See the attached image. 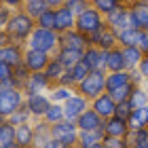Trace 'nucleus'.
<instances>
[{
  "label": "nucleus",
  "mask_w": 148,
  "mask_h": 148,
  "mask_svg": "<svg viewBox=\"0 0 148 148\" xmlns=\"http://www.w3.org/2000/svg\"><path fill=\"white\" fill-rule=\"evenodd\" d=\"M127 140H129L131 146H140V144H148V127L146 129H133L127 133Z\"/></svg>",
  "instance_id": "38"
},
{
  "label": "nucleus",
  "mask_w": 148,
  "mask_h": 148,
  "mask_svg": "<svg viewBox=\"0 0 148 148\" xmlns=\"http://www.w3.org/2000/svg\"><path fill=\"white\" fill-rule=\"evenodd\" d=\"M9 42H11V38H9V34H6V30H0V47H4Z\"/></svg>",
  "instance_id": "50"
},
{
  "label": "nucleus",
  "mask_w": 148,
  "mask_h": 148,
  "mask_svg": "<svg viewBox=\"0 0 148 148\" xmlns=\"http://www.w3.org/2000/svg\"><path fill=\"white\" fill-rule=\"evenodd\" d=\"M142 87H144V89L148 91V78H144V83H142Z\"/></svg>",
  "instance_id": "55"
},
{
  "label": "nucleus",
  "mask_w": 148,
  "mask_h": 148,
  "mask_svg": "<svg viewBox=\"0 0 148 148\" xmlns=\"http://www.w3.org/2000/svg\"><path fill=\"white\" fill-rule=\"evenodd\" d=\"M28 49H34V51H42V53H49V55H55L57 49H59V34L55 30H47V28H34L32 36L28 38L25 42Z\"/></svg>",
  "instance_id": "2"
},
{
  "label": "nucleus",
  "mask_w": 148,
  "mask_h": 148,
  "mask_svg": "<svg viewBox=\"0 0 148 148\" xmlns=\"http://www.w3.org/2000/svg\"><path fill=\"white\" fill-rule=\"evenodd\" d=\"M34 28H36V19L30 17L23 9H19V11H13V15H11L4 30H6V34H9L11 42H17V45L25 47V42H28V38L32 36Z\"/></svg>",
  "instance_id": "1"
},
{
  "label": "nucleus",
  "mask_w": 148,
  "mask_h": 148,
  "mask_svg": "<svg viewBox=\"0 0 148 148\" xmlns=\"http://www.w3.org/2000/svg\"><path fill=\"white\" fill-rule=\"evenodd\" d=\"M47 4H49L51 9H59V6L66 4V0H47Z\"/></svg>",
  "instance_id": "51"
},
{
  "label": "nucleus",
  "mask_w": 148,
  "mask_h": 148,
  "mask_svg": "<svg viewBox=\"0 0 148 148\" xmlns=\"http://www.w3.org/2000/svg\"><path fill=\"white\" fill-rule=\"evenodd\" d=\"M34 123V121H32ZM25 123V125H17L15 127V142L23 148H32L34 146V125Z\"/></svg>",
  "instance_id": "23"
},
{
  "label": "nucleus",
  "mask_w": 148,
  "mask_h": 148,
  "mask_svg": "<svg viewBox=\"0 0 148 148\" xmlns=\"http://www.w3.org/2000/svg\"><path fill=\"white\" fill-rule=\"evenodd\" d=\"M142 2H146V4H148V0H142Z\"/></svg>",
  "instance_id": "58"
},
{
  "label": "nucleus",
  "mask_w": 148,
  "mask_h": 148,
  "mask_svg": "<svg viewBox=\"0 0 148 148\" xmlns=\"http://www.w3.org/2000/svg\"><path fill=\"white\" fill-rule=\"evenodd\" d=\"M129 74H131V83L136 85V87H142V83H144V76L140 74V70H129Z\"/></svg>",
  "instance_id": "49"
},
{
  "label": "nucleus",
  "mask_w": 148,
  "mask_h": 148,
  "mask_svg": "<svg viewBox=\"0 0 148 148\" xmlns=\"http://www.w3.org/2000/svg\"><path fill=\"white\" fill-rule=\"evenodd\" d=\"M23 51L25 47L23 45H17V42H9L4 47H0V64H6V66H21L23 64Z\"/></svg>",
  "instance_id": "12"
},
{
  "label": "nucleus",
  "mask_w": 148,
  "mask_h": 148,
  "mask_svg": "<svg viewBox=\"0 0 148 148\" xmlns=\"http://www.w3.org/2000/svg\"><path fill=\"white\" fill-rule=\"evenodd\" d=\"M57 148H66V146H57Z\"/></svg>",
  "instance_id": "59"
},
{
  "label": "nucleus",
  "mask_w": 148,
  "mask_h": 148,
  "mask_svg": "<svg viewBox=\"0 0 148 148\" xmlns=\"http://www.w3.org/2000/svg\"><path fill=\"white\" fill-rule=\"evenodd\" d=\"M121 70H127L125 55L121 47H114V49L106 51V72H121Z\"/></svg>",
  "instance_id": "21"
},
{
  "label": "nucleus",
  "mask_w": 148,
  "mask_h": 148,
  "mask_svg": "<svg viewBox=\"0 0 148 148\" xmlns=\"http://www.w3.org/2000/svg\"><path fill=\"white\" fill-rule=\"evenodd\" d=\"M53 57H57L59 62H62L66 68H72V66H76L80 59H83V51H74V49H66V47H59L57 53Z\"/></svg>",
  "instance_id": "27"
},
{
  "label": "nucleus",
  "mask_w": 148,
  "mask_h": 148,
  "mask_svg": "<svg viewBox=\"0 0 148 148\" xmlns=\"http://www.w3.org/2000/svg\"><path fill=\"white\" fill-rule=\"evenodd\" d=\"M106 140L104 129H95V131H80L78 133V144L76 148H93L97 144H102Z\"/></svg>",
  "instance_id": "24"
},
{
  "label": "nucleus",
  "mask_w": 148,
  "mask_h": 148,
  "mask_svg": "<svg viewBox=\"0 0 148 148\" xmlns=\"http://www.w3.org/2000/svg\"><path fill=\"white\" fill-rule=\"evenodd\" d=\"M51 104L53 102H51L49 93H32V95H25V108L30 110V114H32L34 121L42 119Z\"/></svg>",
  "instance_id": "8"
},
{
  "label": "nucleus",
  "mask_w": 148,
  "mask_h": 148,
  "mask_svg": "<svg viewBox=\"0 0 148 148\" xmlns=\"http://www.w3.org/2000/svg\"><path fill=\"white\" fill-rule=\"evenodd\" d=\"M13 74H15V68L6 64H0V85H6L13 80Z\"/></svg>",
  "instance_id": "43"
},
{
  "label": "nucleus",
  "mask_w": 148,
  "mask_h": 148,
  "mask_svg": "<svg viewBox=\"0 0 148 148\" xmlns=\"http://www.w3.org/2000/svg\"><path fill=\"white\" fill-rule=\"evenodd\" d=\"M133 89H136V85H125V87H121V89H114V91H108V93L114 97V102L119 104V102H129Z\"/></svg>",
  "instance_id": "40"
},
{
  "label": "nucleus",
  "mask_w": 148,
  "mask_h": 148,
  "mask_svg": "<svg viewBox=\"0 0 148 148\" xmlns=\"http://www.w3.org/2000/svg\"><path fill=\"white\" fill-rule=\"evenodd\" d=\"M91 108H93V110L99 114V116L106 121V119L114 116V110H116V102H114V97L110 95L108 91H106V93H102L99 97H95V99L91 102Z\"/></svg>",
  "instance_id": "17"
},
{
  "label": "nucleus",
  "mask_w": 148,
  "mask_h": 148,
  "mask_svg": "<svg viewBox=\"0 0 148 148\" xmlns=\"http://www.w3.org/2000/svg\"><path fill=\"white\" fill-rule=\"evenodd\" d=\"M59 47H66V49H74V51H85L89 47V36H85L83 32H78L76 28L70 32H64L59 34Z\"/></svg>",
  "instance_id": "14"
},
{
  "label": "nucleus",
  "mask_w": 148,
  "mask_h": 148,
  "mask_svg": "<svg viewBox=\"0 0 148 148\" xmlns=\"http://www.w3.org/2000/svg\"><path fill=\"white\" fill-rule=\"evenodd\" d=\"M93 148H108V146H106V142H102V144H97V146H93Z\"/></svg>",
  "instance_id": "56"
},
{
  "label": "nucleus",
  "mask_w": 148,
  "mask_h": 148,
  "mask_svg": "<svg viewBox=\"0 0 148 148\" xmlns=\"http://www.w3.org/2000/svg\"><path fill=\"white\" fill-rule=\"evenodd\" d=\"M34 146L36 148H45V144L51 140V125L47 123V121L42 119H38L34 121Z\"/></svg>",
  "instance_id": "25"
},
{
  "label": "nucleus",
  "mask_w": 148,
  "mask_h": 148,
  "mask_svg": "<svg viewBox=\"0 0 148 148\" xmlns=\"http://www.w3.org/2000/svg\"><path fill=\"white\" fill-rule=\"evenodd\" d=\"M64 119H66L64 104H51V106H49V110H47V112H45V116H42V121H47L49 125H57V123H62Z\"/></svg>",
  "instance_id": "32"
},
{
  "label": "nucleus",
  "mask_w": 148,
  "mask_h": 148,
  "mask_svg": "<svg viewBox=\"0 0 148 148\" xmlns=\"http://www.w3.org/2000/svg\"><path fill=\"white\" fill-rule=\"evenodd\" d=\"M25 104V93L11 83L0 85V114H4L6 119L11 116L15 110H19Z\"/></svg>",
  "instance_id": "4"
},
{
  "label": "nucleus",
  "mask_w": 148,
  "mask_h": 148,
  "mask_svg": "<svg viewBox=\"0 0 148 148\" xmlns=\"http://www.w3.org/2000/svg\"><path fill=\"white\" fill-rule=\"evenodd\" d=\"M119 2H121V4H125V6H129V4L133 2V0H119Z\"/></svg>",
  "instance_id": "53"
},
{
  "label": "nucleus",
  "mask_w": 148,
  "mask_h": 148,
  "mask_svg": "<svg viewBox=\"0 0 148 148\" xmlns=\"http://www.w3.org/2000/svg\"><path fill=\"white\" fill-rule=\"evenodd\" d=\"M76 91L74 87H66V85H53L49 89V97L53 104H64L72 97V93Z\"/></svg>",
  "instance_id": "29"
},
{
  "label": "nucleus",
  "mask_w": 148,
  "mask_h": 148,
  "mask_svg": "<svg viewBox=\"0 0 148 148\" xmlns=\"http://www.w3.org/2000/svg\"><path fill=\"white\" fill-rule=\"evenodd\" d=\"M4 123H9V119H6L4 114H0V125H4Z\"/></svg>",
  "instance_id": "52"
},
{
  "label": "nucleus",
  "mask_w": 148,
  "mask_h": 148,
  "mask_svg": "<svg viewBox=\"0 0 148 148\" xmlns=\"http://www.w3.org/2000/svg\"><path fill=\"white\" fill-rule=\"evenodd\" d=\"M53 87V83L49 80L45 72H32L28 80L23 85V93L25 95H32V93H49V89Z\"/></svg>",
  "instance_id": "11"
},
{
  "label": "nucleus",
  "mask_w": 148,
  "mask_h": 148,
  "mask_svg": "<svg viewBox=\"0 0 148 148\" xmlns=\"http://www.w3.org/2000/svg\"><path fill=\"white\" fill-rule=\"evenodd\" d=\"M121 49H123V55H125L127 70H138V66L144 57V51L138 49V47H121Z\"/></svg>",
  "instance_id": "28"
},
{
  "label": "nucleus",
  "mask_w": 148,
  "mask_h": 148,
  "mask_svg": "<svg viewBox=\"0 0 148 148\" xmlns=\"http://www.w3.org/2000/svg\"><path fill=\"white\" fill-rule=\"evenodd\" d=\"M131 148H148V144H140V146H131Z\"/></svg>",
  "instance_id": "57"
},
{
  "label": "nucleus",
  "mask_w": 148,
  "mask_h": 148,
  "mask_svg": "<svg viewBox=\"0 0 148 148\" xmlns=\"http://www.w3.org/2000/svg\"><path fill=\"white\" fill-rule=\"evenodd\" d=\"M78 125L76 121H68L64 119L62 123L57 125H51V138L55 140V142H59L62 146L66 148H76L78 144Z\"/></svg>",
  "instance_id": "5"
},
{
  "label": "nucleus",
  "mask_w": 148,
  "mask_h": 148,
  "mask_svg": "<svg viewBox=\"0 0 148 148\" xmlns=\"http://www.w3.org/2000/svg\"><path fill=\"white\" fill-rule=\"evenodd\" d=\"M32 121H34V119H32V114H30V110L28 108H25V104L21 106V108H19V110H15V112H13L11 114V116H9V123L11 125H25V123H32Z\"/></svg>",
  "instance_id": "36"
},
{
  "label": "nucleus",
  "mask_w": 148,
  "mask_h": 148,
  "mask_svg": "<svg viewBox=\"0 0 148 148\" xmlns=\"http://www.w3.org/2000/svg\"><path fill=\"white\" fill-rule=\"evenodd\" d=\"M70 70H72V76H74V80H76V85H78L80 80H83V78L87 76V74L91 72V70H89V68H87V66L83 64V59H80V62H78L76 66H72Z\"/></svg>",
  "instance_id": "42"
},
{
  "label": "nucleus",
  "mask_w": 148,
  "mask_h": 148,
  "mask_svg": "<svg viewBox=\"0 0 148 148\" xmlns=\"http://www.w3.org/2000/svg\"><path fill=\"white\" fill-rule=\"evenodd\" d=\"M89 45L97 47V49H102V51H110L114 47H119V34L114 30H110L108 25H104L102 30H97L95 34L89 36Z\"/></svg>",
  "instance_id": "9"
},
{
  "label": "nucleus",
  "mask_w": 148,
  "mask_h": 148,
  "mask_svg": "<svg viewBox=\"0 0 148 148\" xmlns=\"http://www.w3.org/2000/svg\"><path fill=\"white\" fill-rule=\"evenodd\" d=\"M106 25V17L99 11H95L93 6H89L87 11H83L80 15H76V30L83 32L85 36L95 34L97 30H102Z\"/></svg>",
  "instance_id": "6"
},
{
  "label": "nucleus",
  "mask_w": 148,
  "mask_h": 148,
  "mask_svg": "<svg viewBox=\"0 0 148 148\" xmlns=\"http://www.w3.org/2000/svg\"><path fill=\"white\" fill-rule=\"evenodd\" d=\"M23 2H25V0H0V4H2V6H9L11 11L23 9Z\"/></svg>",
  "instance_id": "47"
},
{
  "label": "nucleus",
  "mask_w": 148,
  "mask_h": 148,
  "mask_svg": "<svg viewBox=\"0 0 148 148\" xmlns=\"http://www.w3.org/2000/svg\"><path fill=\"white\" fill-rule=\"evenodd\" d=\"M51 6L47 4V0H25L23 2V11L28 13L30 17H34V19H38L42 13H47Z\"/></svg>",
  "instance_id": "31"
},
{
  "label": "nucleus",
  "mask_w": 148,
  "mask_h": 148,
  "mask_svg": "<svg viewBox=\"0 0 148 148\" xmlns=\"http://www.w3.org/2000/svg\"><path fill=\"white\" fill-rule=\"evenodd\" d=\"M131 19H133V28L136 30H148V4L142 0H133L129 4Z\"/></svg>",
  "instance_id": "20"
},
{
  "label": "nucleus",
  "mask_w": 148,
  "mask_h": 148,
  "mask_svg": "<svg viewBox=\"0 0 148 148\" xmlns=\"http://www.w3.org/2000/svg\"><path fill=\"white\" fill-rule=\"evenodd\" d=\"M74 28H76V15H74L72 11H68L66 6L55 9V32H57V34L70 32Z\"/></svg>",
  "instance_id": "19"
},
{
  "label": "nucleus",
  "mask_w": 148,
  "mask_h": 148,
  "mask_svg": "<svg viewBox=\"0 0 148 148\" xmlns=\"http://www.w3.org/2000/svg\"><path fill=\"white\" fill-rule=\"evenodd\" d=\"M129 106L131 108H144V106H148V91L144 87H136V89L131 91Z\"/></svg>",
  "instance_id": "33"
},
{
  "label": "nucleus",
  "mask_w": 148,
  "mask_h": 148,
  "mask_svg": "<svg viewBox=\"0 0 148 148\" xmlns=\"http://www.w3.org/2000/svg\"><path fill=\"white\" fill-rule=\"evenodd\" d=\"M91 6L106 17V15H110L112 11H116L121 6V2H119V0H91Z\"/></svg>",
  "instance_id": "35"
},
{
  "label": "nucleus",
  "mask_w": 148,
  "mask_h": 148,
  "mask_svg": "<svg viewBox=\"0 0 148 148\" xmlns=\"http://www.w3.org/2000/svg\"><path fill=\"white\" fill-rule=\"evenodd\" d=\"M83 64H85L91 72H93V70H106V51H102V49H97V47L89 45V47L83 51Z\"/></svg>",
  "instance_id": "15"
},
{
  "label": "nucleus",
  "mask_w": 148,
  "mask_h": 148,
  "mask_svg": "<svg viewBox=\"0 0 148 148\" xmlns=\"http://www.w3.org/2000/svg\"><path fill=\"white\" fill-rule=\"evenodd\" d=\"M66 70H68V68H66V66H64L62 62H59L57 57H51L49 66L45 68V74L49 76V80H51L53 85H57L59 80H62V76H64V72H66Z\"/></svg>",
  "instance_id": "30"
},
{
  "label": "nucleus",
  "mask_w": 148,
  "mask_h": 148,
  "mask_svg": "<svg viewBox=\"0 0 148 148\" xmlns=\"http://www.w3.org/2000/svg\"><path fill=\"white\" fill-rule=\"evenodd\" d=\"M38 28H47V30H55V9H49L36 19Z\"/></svg>",
  "instance_id": "39"
},
{
  "label": "nucleus",
  "mask_w": 148,
  "mask_h": 148,
  "mask_svg": "<svg viewBox=\"0 0 148 148\" xmlns=\"http://www.w3.org/2000/svg\"><path fill=\"white\" fill-rule=\"evenodd\" d=\"M138 70H140V74H142L144 78H148V53H144V57H142V62H140Z\"/></svg>",
  "instance_id": "48"
},
{
  "label": "nucleus",
  "mask_w": 148,
  "mask_h": 148,
  "mask_svg": "<svg viewBox=\"0 0 148 148\" xmlns=\"http://www.w3.org/2000/svg\"><path fill=\"white\" fill-rule=\"evenodd\" d=\"M106 25H108L110 30H114L116 34L123 32V30H127V28H133V19H131L129 6L121 4L116 11H112L110 15H106Z\"/></svg>",
  "instance_id": "7"
},
{
  "label": "nucleus",
  "mask_w": 148,
  "mask_h": 148,
  "mask_svg": "<svg viewBox=\"0 0 148 148\" xmlns=\"http://www.w3.org/2000/svg\"><path fill=\"white\" fill-rule=\"evenodd\" d=\"M125 85H133V83H131V74H129V70L106 72V91L121 89V87H125Z\"/></svg>",
  "instance_id": "22"
},
{
  "label": "nucleus",
  "mask_w": 148,
  "mask_h": 148,
  "mask_svg": "<svg viewBox=\"0 0 148 148\" xmlns=\"http://www.w3.org/2000/svg\"><path fill=\"white\" fill-rule=\"evenodd\" d=\"M11 15H13V11L9 9V6H2V4H0V30L6 28V23H9Z\"/></svg>",
  "instance_id": "46"
},
{
  "label": "nucleus",
  "mask_w": 148,
  "mask_h": 148,
  "mask_svg": "<svg viewBox=\"0 0 148 148\" xmlns=\"http://www.w3.org/2000/svg\"><path fill=\"white\" fill-rule=\"evenodd\" d=\"M32 148H36V146H32Z\"/></svg>",
  "instance_id": "60"
},
{
  "label": "nucleus",
  "mask_w": 148,
  "mask_h": 148,
  "mask_svg": "<svg viewBox=\"0 0 148 148\" xmlns=\"http://www.w3.org/2000/svg\"><path fill=\"white\" fill-rule=\"evenodd\" d=\"M76 125H78V131H95V129H102L104 127V119L89 106V108L76 119Z\"/></svg>",
  "instance_id": "16"
},
{
  "label": "nucleus",
  "mask_w": 148,
  "mask_h": 148,
  "mask_svg": "<svg viewBox=\"0 0 148 148\" xmlns=\"http://www.w3.org/2000/svg\"><path fill=\"white\" fill-rule=\"evenodd\" d=\"M51 57L53 55H49V53L34 51V49H28V47H25V51H23V66L30 72H45V68L51 62Z\"/></svg>",
  "instance_id": "10"
},
{
  "label": "nucleus",
  "mask_w": 148,
  "mask_h": 148,
  "mask_svg": "<svg viewBox=\"0 0 148 148\" xmlns=\"http://www.w3.org/2000/svg\"><path fill=\"white\" fill-rule=\"evenodd\" d=\"M91 106V102L87 97H83L80 93L74 91L72 93V97L68 99V102H64V112H66V119L68 121H76L80 114H83L87 108Z\"/></svg>",
  "instance_id": "13"
},
{
  "label": "nucleus",
  "mask_w": 148,
  "mask_h": 148,
  "mask_svg": "<svg viewBox=\"0 0 148 148\" xmlns=\"http://www.w3.org/2000/svg\"><path fill=\"white\" fill-rule=\"evenodd\" d=\"M13 142H15V125H0V148H9Z\"/></svg>",
  "instance_id": "34"
},
{
  "label": "nucleus",
  "mask_w": 148,
  "mask_h": 148,
  "mask_svg": "<svg viewBox=\"0 0 148 148\" xmlns=\"http://www.w3.org/2000/svg\"><path fill=\"white\" fill-rule=\"evenodd\" d=\"M76 93L93 102L102 93H106V70H93L76 85Z\"/></svg>",
  "instance_id": "3"
},
{
  "label": "nucleus",
  "mask_w": 148,
  "mask_h": 148,
  "mask_svg": "<svg viewBox=\"0 0 148 148\" xmlns=\"http://www.w3.org/2000/svg\"><path fill=\"white\" fill-rule=\"evenodd\" d=\"M66 9L68 11H72L74 15H80L83 11H87L91 6V0H66Z\"/></svg>",
  "instance_id": "41"
},
{
  "label": "nucleus",
  "mask_w": 148,
  "mask_h": 148,
  "mask_svg": "<svg viewBox=\"0 0 148 148\" xmlns=\"http://www.w3.org/2000/svg\"><path fill=\"white\" fill-rule=\"evenodd\" d=\"M131 106H129V102H119L116 104V110H114V116H119V119H129V114H131Z\"/></svg>",
  "instance_id": "45"
},
{
  "label": "nucleus",
  "mask_w": 148,
  "mask_h": 148,
  "mask_svg": "<svg viewBox=\"0 0 148 148\" xmlns=\"http://www.w3.org/2000/svg\"><path fill=\"white\" fill-rule=\"evenodd\" d=\"M104 136L106 138H127L129 133V125H127L125 119H119V116H110L104 121Z\"/></svg>",
  "instance_id": "18"
},
{
  "label": "nucleus",
  "mask_w": 148,
  "mask_h": 148,
  "mask_svg": "<svg viewBox=\"0 0 148 148\" xmlns=\"http://www.w3.org/2000/svg\"><path fill=\"white\" fill-rule=\"evenodd\" d=\"M9 148H23V146H19V144H17V142H13V144H11V146H9Z\"/></svg>",
  "instance_id": "54"
},
{
  "label": "nucleus",
  "mask_w": 148,
  "mask_h": 148,
  "mask_svg": "<svg viewBox=\"0 0 148 148\" xmlns=\"http://www.w3.org/2000/svg\"><path fill=\"white\" fill-rule=\"evenodd\" d=\"M138 32L136 28H127L119 32V47H136L138 45Z\"/></svg>",
  "instance_id": "37"
},
{
  "label": "nucleus",
  "mask_w": 148,
  "mask_h": 148,
  "mask_svg": "<svg viewBox=\"0 0 148 148\" xmlns=\"http://www.w3.org/2000/svg\"><path fill=\"white\" fill-rule=\"evenodd\" d=\"M127 125H129V131L146 129L148 127V106H144V108H133L129 119H127Z\"/></svg>",
  "instance_id": "26"
},
{
  "label": "nucleus",
  "mask_w": 148,
  "mask_h": 148,
  "mask_svg": "<svg viewBox=\"0 0 148 148\" xmlns=\"http://www.w3.org/2000/svg\"><path fill=\"white\" fill-rule=\"evenodd\" d=\"M104 142H106L108 148H131V144H129L127 138H106Z\"/></svg>",
  "instance_id": "44"
}]
</instances>
